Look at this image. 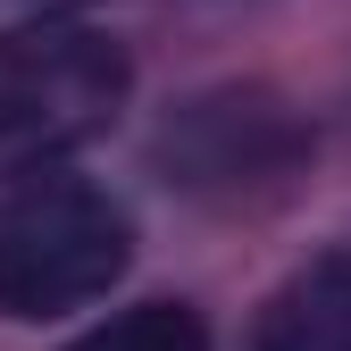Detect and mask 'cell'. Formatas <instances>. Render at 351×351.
I'll use <instances>...</instances> for the list:
<instances>
[{
	"label": "cell",
	"mask_w": 351,
	"mask_h": 351,
	"mask_svg": "<svg viewBox=\"0 0 351 351\" xmlns=\"http://www.w3.org/2000/svg\"><path fill=\"white\" fill-rule=\"evenodd\" d=\"M134 259V217L109 184L84 176H17L0 184V318L42 326L93 301L125 276Z\"/></svg>",
	"instance_id": "cell-1"
},
{
	"label": "cell",
	"mask_w": 351,
	"mask_h": 351,
	"mask_svg": "<svg viewBox=\"0 0 351 351\" xmlns=\"http://www.w3.org/2000/svg\"><path fill=\"white\" fill-rule=\"evenodd\" d=\"M259 351H351V243L310 259L259 318Z\"/></svg>",
	"instance_id": "cell-4"
},
{
	"label": "cell",
	"mask_w": 351,
	"mask_h": 351,
	"mask_svg": "<svg viewBox=\"0 0 351 351\" xmlns=\"http://www.w3.org/2000/svg\"><path fill=\"white\" fill-rule=\"evenodd\" d=\"M301 159H310V125H301L276 93H251V84H226V93L184 101L167 117V134H159L167 184H184L201 201L276 193Z\"/></svg>",
	"instance_id": "cell-3"
},
{
	"label": "cell",
	"mask_w": 351,
	"mask_h": 351,
	"mask_svg": "<svg viewBox=\"0 0 351 351\" xmlns=\"http://www.w3.org/2000/svg\"><path fill=\"white\" fill-rule=\"evenodd\" d=\"M42 9H67V0H42Z\"/></svg>",
	"instance_id": "cell-6"
},
{
	"label": "cell",
	"mask_w": 351,
	"mask_h": 351,
	"mask_svg": "<svg viewBox=\"0 0 351 351\" xmlns=\"http://www.w3.org/2000/svg\"><path fill=\"white\" fill-rule=\"evenodd\" d=\"M125 51L101 25L75 17H42L0 34V176H42L67 159L75 143H93L101 125L125 109Z\"/></svg>",
	"instance_id": "cell-2"
},
{
	"label": "cell",
	"mask_w": 351,
	"mask_h": 351,
	"mask_svg": "<svg viewBox=\"0 0 351 351\" xmlns=\"http://www.w3.org/2000/svg\"><path fill=\"white\" fill-rule=\"evenodd\" d=\"M67 351H209V326L184 301H134V310L101 318L93 335H75Z\"/></svg>",
	"instance_id": "cell-5"
}]
</instances>
